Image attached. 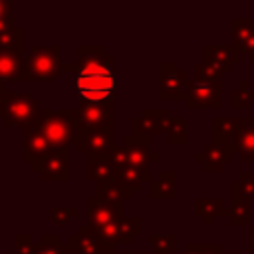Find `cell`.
I'll return each instance as SVG.
<instances>
[{
  "instance_id": "ffe728a7",
  "label": "cell",
  "mask_w": 254,
  "mask_h": 254,
  "mask_svg": "<svg viewBox=\"0 0 254 254\" xmlns=\"http://www.w3.org/2000/svg\"><path fill=\"white\" fill-rule=\"evenodd\" d=\"M26 69L24 54H6L0 52V83L6 81H22Z\"/></svg>"
},
{
  "instance_id": "5b68a950",
  "label": "cell",
  "mask_w": 254,
  "mask_h": 254,
  "mask_svg": "<svg viewBox=\"0 0 254 254\" xmlns=\"http://www.w3.org/2000/svg\"><path fill=\"white\" fill-rule=\"evenodd\" d=\"M77 127L79 129H113L115 103L109 101H77Z\"/></svg>"
},
{
  "instance_id": "30bf717a",
  "label": "cell",
  "mask_w": 254,
  "mask_h": 254,
  "mask_svg": "<svg viewBox=\"0 0 254 254\" xmlns=\"http://www.w3.org/2000/svg\"><path fill=\"white\" fill-rule=\"evenodd\" d=\"M185 105L189 109L196 107H222V81H190L189 93L185 97Z\"/></svg>"
},
{
  "instance_id": "7402d4cb",
  "label": "cell",
  "mask_w": 254,
  "mask_h": 254,
  "mask_svg": "<svg viewBox=\"0 0 254 254\" xmlns=\"http://www.w3.org/2000/svg\"><path fill=\"white\" fill-rule=\"evenodd\" d=\"M238 121L240 117H214L212 119V141L218 145H234L238 135Z\"/></svg>"
},
{
  "instance_id": "8d00e7d4",
  "label": "cell",
  "mask_w": 254,
  "mask_h": 254,
  "mask_svg": "<svg viewBox=\"0 0 254 254\" xmlns=\"http://www.w3.org/2000/svg\"><path fill=\"white\" fill-rule=\"evenodd\" d=\"M36 242L28 234H18L14 240V254H34Z\"/></svg>"
},
{
  "instance_id": "5bb4252c",
  "label": "cell",
  "mask_w": 254,
  "mask_h": 254,
  "mask_svg": "<svg viewBox=\"0 0 254 254\" xmlns=\"http://www.w3.org/2000/svg\"><path fill=\"white\" fill-rule=\"evenodd\" d=\"M234 151L230 145H218V143H206L202 147V151H198L194 155V161L202 165V169L206 173H216L220 171L228 161H232Z\"/></svg>"
},
{
  "instance_id": "f1b7e54d",
  "label": "cell",
  "mask_w": 254,
  "mask_h": 254,
  "mask_svg": "<svg viewBox=\"0 0 254 254\" xmlns=\"http://www.w3.org/2000/svg\"><path fill=\"white\" fill-rule=\"evenodd\" d=\"M34 254H71V252L58 234H44L40 242H36Z\"/></svg>"
},
{
  "instance_id": "d4e9b609",
  "label": "cell",
  "mask_w": 254,
  "mask_h": 254,
  "mask_svg": "<svg viewBox=\"0 0 254 254\" xmlns=\"http://www.w3.org/2000/svg\"><path fill=\"white\" fill-rule=\"evenodd\" d=\"M125 189L135 190L139 187H143V183H151V173L147 167H135V165H125L121 169H117V177H115Z\"/></svg>"
},
{
  "instance_id": "74e56055",
  "label": "cell",
  "mask_w": 254,
  "mask_h": 254,
  "mask_svg": "<svg viewBox=\"0 0 254 254\" xmlns=\"http://www.w3.org/2000/svg\"><path fill=\"white\" fill-rule=\"evenodd\" d=\"M107 157H109V161L115 165V169H121V167L127 165V153H125V149H123L121 143H119V145H113V147L107 151Z\"/></svg>"
},
{
  "instance_id": "2e32d148",
  "label": "cell",
  "mask_w": 254,
  "mask_h": 254,
  "mask_svg": "<svg viewBox=\"0 0 254 254\" xmlns=\"http://www.w3.org/2000/svg\"><path fill=\"white\" fill-rule=\"evenodd\" d=\"M234 155L244 163H254V117H240L238 135L232 145Z\"/></svg>"
},
{
  "instance_id": "1f68e13d",
  "label": "cell",
  "mask_w": 254,
  "mask_h": 254,
  "mask_svg": "<svg viewBox=\"0 0 254 254\" xmlns=\"http://www.w3.org/2000/svg\"><path fill=\"white\" fill-rule=\"evenodd\" d=\"M165 133H167L169 145H185L187 143V121L181 117H169Z\"/></svg>"
},
{
  "instance_id": "52a82bcc",
  "label": "cell",
  "mask_w": 254,
  "mask_h": 254,
  "mask_svg": "<svg viewBox=\"0 0 254 254\" xmlns=\"http://www.w3.org/2000/svg\"><path fill=\"white\" fill-rule=\"evenodd\" d=\"M167 123H169L167 109H163V107H159V109L157 107H149V109H143L141 115L131 119V133L129 135L149 143L151 137H155L159 133H165Z\"/></svg>"
},
{
  "instance_id": "4dcf8cb0",
  "label": "cell",
  "mask_w": 254,
  "mask_h": 254,
  "mask_svg": "<svg viewBox=\"0 0 254 254\" xmlns=\"http://www.w3.org/2000/svg\"><path fill=\"white\" fill-rule=\"evenodd\" d=\"M226 218L234 226H248L250 224V202L242 200V198L232 200V204L228 206V216Z\"/></svg>"
},
{
  "instance_id": "4fadbf2b",
  "label": "cell",
  "mask_w": 254,
  "mask_h": 254,
  "mask_svg": "<svg viewBox=\"0 0 254 254\" xmlns=\"http://www.w3.org/2000/svg\"><path fill=\"white\" fill-rule=\"evenodd\" d=\"M204 54V64L212 65L216 71L220 73H228L232 71L234 64L240 62V50L234 46H220V44H208L202 48Z\"/></svg>"
},
{
  "instance_id": "ee69618b",
  "label": "cell",
  "mask_w": 254,
  "mask_h": 254,
  "mask_svg": "<svg viewBox=\"0 0 254 254\" xmlns=\"http://www.w3.org/2000/svg\"><path fill=\"white\" fill-rule=\"evenodd\" d=\"M183 254H192V252H187V250H185V252H183Z\"/></svg>"
},
{
  "instance_id": "8992f818",
  "label": "cell",
  "mask_w": 254,
  "mask_h": 254,
  "mask_svg": "<svg viewBox=\"0 0 254 254\" xmlns=\"http://www.w3.org/2000/svg\"><path fill=\"white\" fill-rule=\"evenodd\" d=\"M190 87V79L187 73L177 67L173 62H165L159 65V97L161 99H185Z\"/></svg>"
},
{
  "instance_id": "e575fe53",
  "label": "cell",
  "mask_w": 254,
  "mask_h": 254,
  "mask_svg": "<svg viewBox=\"0 0 254 254\" xmlns=\"http://www.w3.org/2000/svg\"><path fill=\"white\" fill-rule=\"evenodd\" d=\"M185 250L187 252H192V254H228L216 242H189L185 246Z\"/></svg>"
},
{
  "instance_id": "44dd1931",
  "label": "cell",
  "mask_w": 254,
  "mask_h": 254,
  "mask_svg": "<svg viewBox=\"0 0 254 254\" xmlns=\"http://www.w3.org/2000/svg\"><path fill=\"white\" fill-rule=\"evenodd\" d=\"M131 196H133V190L125 189L117 179L97 185V192H95V198H99L111 206H121V208H123V202L129 200Z\"/></svg>"
},
{
  "instance_id": "d590c367",
  "label": "cell",
  "mask_w": 254,
  "mask_h": 254,
  "mask_svg": "<svg viewBox=\"0 0 254 254\" xmlns=\"http://www.w3.org/2000/svg\"><path fill=\"white\" fill-rule=\"evenodd\" d=\"M194 79L196 81H222V73L216 71L212 65L204 64V62H198L194 65Z\"/></svg>"
},
{
  "instance_id": "7a4b0ae2",
  "label": "cell",
  "mask_w": 254,
  "mask_h": 254,
  "mask_svg": "<svg viewBox=\"0 0 254 254\" xmlns=\"http://www.w3.org/2000/svg\"><path fill=\"white\" fill-rule=\"evenodd\" d=\"M26 131L40 133L52 149H67L75 143L77 135V111L75 109H42L40 115L24 127Z\"/></svg>"
},
{
  "instance_id": "d6a6232c",
  "label": "cell",
  "mask_w": 254,
  "mask_h": 254,
  "mask_svg": "<svg viewBox=\"0 0 254 254\" xmlns=\"http://www.w3.org/2000/svg\"><path fill=\"white\" fill-rule=\"evenodd\" d=\"M252 101H254V89H252L250 81L244 79V81L238 85V89L232 91V95H230V105H232V109H248V107L252 105Z\"/></svg>"
},
{
  "instance_id": "9c48e42d",
  "label": "cell",
  "mask_w": 254,
  "mask_h": 254,
  "mask_svg": "<svg viewBox=\"0 0 254 254\" xmlns=\"http://www.w3.org/2000/svg\"><path fill=\"white\" fill-rule=\"evenodd\" d=\"M65 244L71 254H113V244L105 242L89 224H81L75 234L67 236Z\"/></svg>"
},
{
  "instance_id": "7bdbcfd3",
  "label": "cell",
  "mask_w": 254,
  "mask_h": 254,
  "mask_svg": "<svg viewBox=\"0 0 254 254\" xmlns=\"http://www.w3.org/2000/svg\"><path fill=\"white\" fill-rule=\"evenodd\" d=\"M113 254H139V252H113Z\"/></svg>"
},
{
  "instance_id": "d6986e66",
  "label": "cell",
  "mask_w": 254,
  "mask_h": 254,
  "mask_svg": "<svg viewBox=\"0 0 254 254\" xmlns=\"http://www.w3.org/2000/svg\"><path fill=\"white\" fill-rule=\"evenodd\" d=\"M177 181H179L177 171H161L159 177L151 179V183H149V196L153 200H157V198H171V200L177 198V194H179L177 189H175Z\"/></svg>"
},
{
  "instance_id": "cb8c5ba5",
  "label": "cell",
  "mask_w": 254,
  "mask_h": 254,
  "mask_svg": "<svg viewBox=\"0 0 254 254\" xmlns=\"http://www.w3.org/2000/svg\"><path fill=\"white\" fill-rule=\"evenodd\" d=\"M22 151H24L22 159H24L26 163H34L36 159H40L42 155H46V153H50V151H54V149L50 147V143H48L40 133H36V131H26V129H24Z\"/></svg>"
},
{
  "instance_id": "3957f363",
  "label": "cell",
  "mask_w": 254,
  "mask_h": 254,
  "mask_svg": "<svg viewBox=\"0 0 254 254\" xmlns=\"http://www.w3.org/2000/svg\"><path fill=\"white\" fill-rule=\"evenodd\" d=\"M62 50L60 46H34L26 56V69L22 81H54L62 73Z\"/></svg>"
},
{
  "instance_id": "4316f807",
  "label": "cell",
  "mask_w": 254,
  "mask_h": 254,
  "mask_svg": "<svg viewBox=\"0 0 254 254\" xmlns=\"http://www.w3.org/2000/svg\"><path fill=\"white\" fill-rule=\"evenodd\" d=\"M230 26H232L230 36H232L234 48L240 50L254 36V18H232Z\"/></svg>"
},
{
  "instance_id": "484cf974",
  "label": "cell",
  "mask_w": 254,
  "mask_h": 254,
  "mask_svg": "<svg viewBox=\"0 0 254 254\" xmlns=\"http://www.w3.org/2000/svg\"><path fill=\"white\" fill-rule=\"evenodd\" d=\"M230 194L232 200L242 198V200H252L254 198V171H242L238 175V179H234L230 183Z\"/></svg>"
},
{
  "instance_id": "e0dca14e",
  "label": "cell",
  "mask_w": 254,
  "mask_h": 254,
  "mask_svg": "<svg viewBox=\"0 0 254 254\" xmlns=\"http://www.w3.org/2000/svg\"><path fill=\"white\" fill-rule=\"evenodd\" d=\"M121 145L127 153V165L147 167L149 163H159L161 161V157L149 149V143H145L141 139H135L133 135H125L121 139Z\"/></svg>"
},
{
  "instance_id": "ac0fdd59",
  "label": "cell",
  "mask_w": 254,
  "mask_h": 254,
  "mask_svg": "<svg viewBox=\"0 0 254 254\" xmlns=\"http://www.w3.org/2000/svg\"><path fill=\"white\" fill-rule=\"evenodd\" d=\"M85 177H87V181H91V183H95V185H101V183L113 181V179L117 177V169H115V165L109 161L107 155L89 157V159H87V165H85Z\"/></svg>"
},
{
  "instance_id": "8fae6325",
  "label": "cell",
  "mask_w": 254,
  "mask_h": 254,
  "mask_svg": "<svg viewBox=\"0 0 254 254\" xmlns=\"http://www.w3.org/2000/svg\"><path fill=\"white\" fill-rule=\"evenodd\" d=\"M75 145L81 155L101 157L113 147V129H79L75 135Z\"/></svg>"
},
{
  "instance_id": "ab89813d",
  "label": "cell",
  "mask_w": 254,
  "mask_h": 254,
  "mask_svg": "<svg viewBox=\"0 0 254 254\" xmlns=\"http://www.w3.org/2000/svg\"><path fill=\"white\" fill-rule=\"evenodd\" d=\"M0 18H12V2L0 0Z\"/></svg>"
},
{
  "instance_id": "7c38bea8",
  "label": "cell",
  "mask_w": 254,
  "mask_h": 254,
  "mask_svg": "<svg viewBox=\"0 0 254 254\" xmlns=\"http://www.w3.org/2000/svg\"><path fill=\"white\" fill-rule=\"evenodd\" d=\"M93 230L109 244H131L133 238L141 234L143 224L139 216H121L115 222L101 228H93Z\"/></svg>"
},
{
  "instance_id": "6da1fadb",
  "label": "cell",
  "mask_w": 254,
  "mask_h": 254,
  "mask_svg": "<svg viewBox=\"0 0 254 254\" xmlns=\"http://www.w3.org/2000/svg\"><path fill=\"white\" fill-rule=\"evenodd\" d=\"M113 54L103 46H79L77 62L64 64L62 71H75V89L79 101H109L115 95Z\"/></svg>"
},
{
  "instance_id": "f546056e",
  "label": "cell",
  "mask_w": 254,
  "mask_h": 254,
  "mask_svg": "<svg viewBox=\"0 0 254 254\" xmlns=\"http://www.w3.org/2000/svg\"><path fill=\"white\" fill-rule=\"evenodd\" d=\"M149 244L155 254H177L179 236L177 234H151Z\"/></svg>"
},
{
  "instance_id": "83f0119b",
  "label": "cell",
  "mask_w": 254,
  "mask_h": 254,
  "mask_svg": "<svg viewBox=\"0 0 254 254\" xmlns=\"http://www.w3.org/2000/svg\"><path fill=\"white\" fill-rule=\"evenodd\" d=\"M0 52L24 54V30L16 26V28L0 34Z\"/></svg>"
},
{
  "instance_id": "ba28073f",
  "label": "cell",
  "mask_w": 254,
  "mask_h": 254,
  "mask_svg": "<svg viewBox=\"0 0 254 254\" xmlns=\"http://www.w3.org/2000/svg\"><path fill=\"white\" fill-rule=\"evenodd\" d=\"M34 173L44 181H67L69 179V153L67 149H54L32 163Z\"/></svg>"
},
{
  "instance_id": "60d3db41",
  "label": "cell",
  "mask_w": 254,
  "mask_h": 254,
  "mask_svg": "<svg viewBox=\"0 0 254 254\" xmlns=\"http://www.w3.org/2000/svg\"><path fill=\"white\" fill-rule=\"evenodd\" d=\"M248 250L254 252V224H250L248 228Z\"/></svg>"
},
{
  "instance_id": "b9f144b4",
  "label": "cell",
  "mask_w": 254,
  "mask_h": 254,
  "mask_svg": "<svg viewBox=\"0 0 254 254\" xmlns=\"http://www.w3.org/2000/svg\"><path fill=\"white\" fill-rule=\"evenodd\" d=\"M4 95H6V85L0 83V117H2V109H4Z\"/></svg>"
},
{
  "instance_id": "836d02e7",
  "label": "cell",
  "mask_w": 254,
  "mask_h": 254,
  "mask_svg": "<svg viewBox=\"0 0 254 254\" xmlns=\"http://www.w3.org/2000/svg\"><path fill=\"white\" fill-rule=\"evenodd\" d=\"M77 214H79V210H77V208H71V206H54V208L50 210V218H52V222L58 224V226L69 224L71 218H75Z\"/></svg>"
},
{
  "instance_id": "603a6c76",
  "label": "cell",
  "mask_w": 254,
  "mask_h": 254,
  "mask_svg": "<svg viewBox=\"0 0 254 254\" xmlns=\"http://www.w3.org/2000/svg\"><path fill=\"white\" fill-rule=\"evenodd\" d=\"M194 214L206 224L212 226L216 218L228 216V208H224L220 198H196L194 200Z\"/></svg>"
},
{
  "instance_id": "f35d334b",
  "label": "cell",
  "mask_w": 254,
  "mask_h": 254,
  "mask_svg": "<svg viewBox=\"0 0 254 254\" xmlns=\"http://www.w3.org/2000/svg\"><path fill=\"white\" fill-rule=\"evenodd\" d=\"M240 54H244V56L248 58V62H250V64H254V36H252V38H250V40L240 48Z\"/></svg>"
},
{
  "instance_id": "9a60e30c",
  "label": "cell",
  "mask_w": 254,
  "mask_h": 254,
  "mask_svg": "<svg viewBox=\"0 0 254 254\" xmlns=\"http://www.w3.org/2000/svg\"><path fill=\"white\" fill-rule=\"evenodd\" d=\"M85 206H87V224L91 228H101V226H107L111 222H115L117 218L123 216V208L121 206H111L99 198H87L85 200Z\"/></svg>"
},
{
  "instance_id": "277c9868",
  "label": "cell",
  "mask_w": 254,
  "mask_h": 254,
  "mask_svg": "<svg viewBox=\"0 0 254 254\" xmlns=\"http://www.w3.org/2000/svg\"><path fill=\"white\" fill-rule=\"evenodd\" d=\"M40 101L28 91L6 89L2 119L8 127H26L40 115Z\"/></svg>"
}]
</instances>
